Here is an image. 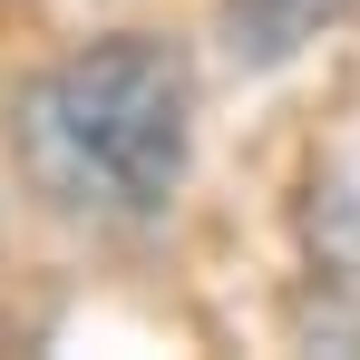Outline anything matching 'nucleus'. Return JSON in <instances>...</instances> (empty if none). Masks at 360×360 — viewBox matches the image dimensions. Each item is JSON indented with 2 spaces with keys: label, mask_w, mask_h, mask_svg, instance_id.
<instances>
[{
  "label": "nucleus",
  "mask_w": 360,
  "mask_h": 360,
  "mask_svg": "<svg viewBox=\"0 0 360 360\" xmlns=\"http://www.w3.org/2000/svg\"><path fill=\"white\" fill-rule=\"evenodd\" d=\"M10 156L30 195L98 224V234H136L176 205L185 156H195V78H185L176 39H88L59 68H39L10 108Z\"/></svg>",
  "instance_id": "obj_1"
},
{
  "label": "nucleus",
  "mask_w": 360,
  "mask_h": 360,
  "mask_svg": "<svg viewBox=\"0 0 360 360\" xmlns=\"http://www.w3.org/2000/svg\"><path fill=\"white\" fill-rule=\"evenodd\" d=\"M351 10L360 0H224V49H234V68H283Z\"/></svg>",
  "instance_id": "obj_2"
}]
</instances>
